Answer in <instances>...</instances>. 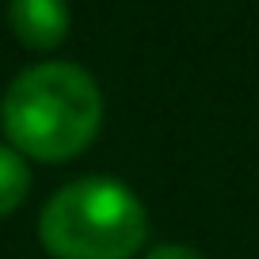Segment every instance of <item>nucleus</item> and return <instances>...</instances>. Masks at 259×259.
I'll list each match as a JSON object with an SVG mask.
<instances>
[{"label": "nucleus", "instance_id": "1", "mask_svg": "<svg viewBox=\"0 0 259 259\" xmlns=\"http://www.w3.org/2000/svg\"><path fill=\"white\" fill-rule=\"evenodd\" d=\"M103 99L84 69L69 61L34 65L0 99V126L12 149L46 164L80 156L99 134Z\"/></svg>", "mask_w": 259, "mask_h": 259}, {"label": "nucleus", "instance_id": "2", "mask_svg": "<svg viewBox=\"0 0 259 259\" xmlns=\"http://www.w3.org/2000/svg\"><path fill=\"white\" fill-rule=\"evenodd\" d=\"M145 236L149 218L141 198L107 176L61 187L38 218V240L54 259H130Z\"/></svg>", "mask_w": 259, "mask_h": 259}, {"label": "nucleus", "instance_id": "3", "mask_svg": "<svg viewBox=\"0 0 259 259\" xmlns=\"http://www.w3.org/2000/svg\"><path fill=\"white\" fill-rule=\"evenodd\" d=\"M8 27L23 46L54 50L69 34V4L65 0H12Z\"/></svg>", "mask_w": 259, "mask_h": 259}, {"label": "nucleus", "instance_id": "4", "mask_svg": "<svg viewBox=\"0 0 259 259\" xmlns=\"http://www.w3.org/2000/svg\"><path fill=\"white\" fill-rule=\"evenodd\" d=\"M27 191H31V171H27L23 156L16 149L0 145V218H8L23 206Z\"/></svg>", "mask_w": 259, "mask_h": 259}, {"label": "nucleus", "instance_id": "5", "mask_svg": "<svg viewBox=\"0 0 259 259\" xmlns=\"http://www.w3.org/2000/svg\"><path fill=\"white\" fill-rule=\"evenodd\" d=\"M145 259H202L194 248H183V244H156V248H149Z\"/></svg>", "mask_w": 259, "mask_h": 259}]
</instances>
